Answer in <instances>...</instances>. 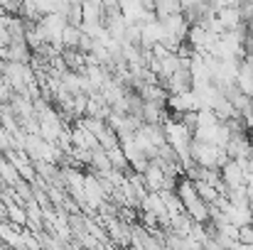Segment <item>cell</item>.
<instances>
[{
  "instance_id": "4",
  "label": "cell",
  "mask_w": 253,
  "mask_h": 250,
  "mask_svg": "<svg viewBox=\"0 0 253 250\" xmlns=\"http://www.w3.org/2000/svg\"><path fill=\"white\" fill-rule=\"evenodd\" d=\"M96 143H98V147L103 150V152H111V150H116V147H121V143H118V135H116V130H111L108 125L96 135Z\"/></svg>"
},
{
  "instance_id": "1",
  "label": "cell",
  "mask_w": 253,
  "mask_h": 250,
  "mask_svg": "<svg viewBox=\"0 0 253 250\" xmlns=\"http://www.w3.org/2000/svg\"><path fill=\"white\" fill-rule=\"evenodd\" d=\"M221 172V181L226 189H236V186H244V179H246V172H244V162H234L229 160L226 165L219 169Z\"/></svg>"
},
{
  "instance_id": "9",
  "label": "cell",
  "mask_w": 253,
  "mask_h": 250,
  "mask_svg": "<svg viewBox=\"0 0 253 250\" xmlns=\"http://www.w3.org/2000/svg\"><path fill=\"white\" fill-rule=\"evenodd\" d=\"M251 218H253V204H251Z\"/></svg>"
},
{
  "instance_id": "6",
  "label": "cell",
  "mask_w": 253,
  "mask_h": 250,
  "mask_svg": "<svg viewBox=\"0 0 253 250\" xmlns=\"http://www.w3.org/2000/svg\"><path fill=\"white\" fill-rule=\"evenodd\" d=\"M172 15H182V2H174V0H160V2H155V17L158 20L172 17Z\"/></svg>"
},
{
  "instance_id": "8",
  "label": "cell",
  "mask_w": 253,
  "mask_h": 250,
  "mask_svg": "<svg viewBox=\"0 0 253 250\" xmlns=\"http://www.w3.org/2000/svg\"><path fill=\"white\" fill-rule=\"evenodd\" d=\"M239 243H244V246H253V223L251 226L239 228Z\"/></svg>"
},
{
  "instance_id": "7",
  "label": "cell",
  "mask_w": 253,
  "mask_h": 250,
  "mask_svg": "<svg viewBox=\"0 0 253 250\" xmlns=\"http://www.w3.org/2000/svg\"><path fill=\"white\" fill-rule=\"evenodd\" d=\"M17 181H20V174H17V169H15V167H12L10 162H7V160H5V157H2V162H0V184L12 189Z\"/></svg>"
},
{
  "instance_id": "2",
  "label": "cell",
  "mask_w": 253,
  "mask_h": 250,
  "mask_svg": "<svg viewBox=\"0 0 253 250\" xmlns=\"http://www.w3.org/2000/svg\"><path fill=\"white\" fill-rule=\"evenodd\" d=\"M143 181H145L148 194H160L165 189V174H163V169L155 165V162H150L148 169L143 172Z\"/></svg>"
},
{
  "instance_id": "3",
  "label": "cell",
  "mask_w": 253,
  "mask_h": 250,
  "mask_svg": "<svg viewBox=\"0 0 253 250\" xmlns=\"http://www.w3.org/2000/svg\"><path fill=\"white\" fill-rule=\"evenodd\" d=\"M30 59H32V52L27 49L25 42H12L5 49V62L10 64H30Z\"/></svg>"
},
{
  "instance_id": "5",
  "label": "cell",
  "mask_w": 253,
  "mask_h": 250,
  "mask_svg": "<svg viewBox=\"0 0 253 250\" xmlns=\"http://www.w3.org/2000/svg\"><path fill=\"white\" fill-rule=\"evenodd\" d=\"M194 184V191H197V196L207 204V206H214L216 201H219V191L214 189V186H209V184H204V181H192Z\"/></svg>"
}]
</instances>
